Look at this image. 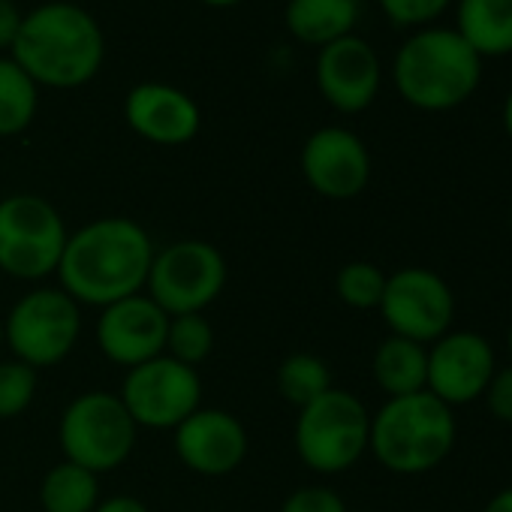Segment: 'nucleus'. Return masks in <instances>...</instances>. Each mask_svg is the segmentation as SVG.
Here are the masks:
<instances>
[{
  "label": "nucleus",
  "mask_w": 512,
  "mask_h": 512,
  "mask_svg": "<svg viewBox=\"0 0 512 512\" xmlns=\"http://www.w3.org/2000/svg\"><path fill=\"white\" fill-rule=\"evenodd\" d=\"M455 410L431 392L386 398L371 413L368 452L380 467L398 476H422L437 470L455 449Z\"/></svg>",
  "instance_id": "obj_4"
},
{
  "label": "nucleus",
  "mask_w": 512,
  "mask_h": 512,
  "mask_svg": "<svg viewBox=\"0 0 512 512\" xmlns=\"http://www.w3.org/2000/svg\"><path fill=\"white\" fill-rule=\"evenodd\" d=\"M488 413L497 419V422H506L512 425V365H503L494 371L485 395H482Z\"/></svg>",
  "instance_id": "obj_29"
},
{
  "label": "nucleus",
  "mask_w": 512,
  "mask_h": 512,
  "mask_svg": "<svg viewBox=\"0 0 512 512\" xmlns=\"http://www.w3.org/2000/svg\"><path fill=\"white\" fill-rule=\"evenodd\" d=\"M223 253L202 238H181L154 250L145 293L169 314H205L226 287Z\"/></svg>",
  "instance_id": "obj_9"
},
{
  "label": "nucleus",
  "mask_w": 512,
  "mask_h": 512,
  "mask_svg": "<svg viewBox=\"0 0 512 512\" xmlns=\"http://www.w3.org/2000/svg\"><path fill=\"white\" fill-rule=\"evenodd\" d=\"M40 371L19 359L0 362V419H19L37 398Z\"/></svg>",
  "instance_id": "obj_26"
},
{
  "label": "nucleus",
  "mask_w": 512,
  "mask_h": 512,
  "mask_svg": "<svg viewBox=\"0 0 512 512\" xmlns=\"http://www.w3.org/2000/svg\"><path fill=\"white\" fill-rule=\"evenodd\" d=\"M455 31L482 61L512 55V0H458Z\"/></svg>",
  "instance_id": "obj_20"
},
{
  "label": "nucleus",
  "mask_w": 512,
  "mask_h": 512,
  "mask_svg": "<svg viewBox=\"0 0 512 512\" xmlns=\"http://www.w3.org/2000/svg\"><path fill=\"white\" fill-rule=\"evenodd\" d=\"M154 250L139 220L97 217L70 232L55 278L73 302L106 308L145 293Z\"/></svg>",
  "instance_id": "obj_1"
},
{
  "label": "nucleus",
  "mask_w": 512,
  "mask_h": 512,
  "mask_svg": "<svg viewBox=\"0 0 512 512\" xmlns=\"http://www.w3.org/2000/svg\"><path fill=\"white\" fill-rule=\"evenodd\" d=\"M482 512H512V485L500 488V491L482 506Z\"/></svg>",
  "instance_id": "obj_32"
},
{
  "label": "nucleus",
  "mask_w": 512,
  "mask_h": 512,
  "mask_svg": "<svg viewBox=\"0 0 512 512\" xmlns=\"http://www.w3.org/2000/svg\"><path fill=\"white\" fill-rule=\"evenodd\" d=\"M500 121H503V130H506L509 142H512V91H509V94H506V100H503V112H500Z\"/></svg>",
  "instance_id": "obj_33"
},
{
  "label": "nucleus",
  "mask_w": 512,
  "mask_h": 512,
  "mask_svg": "<svg viewBox=\"0 0 512 512\" xmlns=\"http://www.w3.org/2000/svg\"><path fill=\"white\" fill-rule=\"evenodd\" d=\"M139 425L127 413L118 392H82L76 395L58 422V440L64 461H73L97 476L118 470L136 449Z\"/></svg>",
  "instance_id": "obj_7"
},
{
  "label": "nucleus",
  "mask_w": 512,
  "mask_h": 512,
  "mask_svg": "<svg viewBox=\"0 0 512 512\" xmlns=\"http://www.w3.org/2000/svg\"><path fill=\"white\" fill-rule=\"evenodd\" d=\"M302 175L323 199H356L371 181V151L347 127H320L302 145Z\"/></svg>",
  "instance_id": "obj_13"
},
{
  "label": "nucleus",
  "mask_w": 512,
  "mask_h": 512,
  "mask_svg": "<svg viewBox=\"0 0 512 512\" xmlns=\"http://www.w3.org/2000/svg\"><path fill=\"white\" fill-rule=\"evenodd\" d=\"M380 317L389 335L434 344L455 323V293L443 275L425 266H404L386 278V293L380 302Z\"/></svg>",
  "instance_id": "obj_10"
},
{
  "label": "nucleus",
  "mask_w": 512,
  "mask_h": 512,
  "mask_svg": "<svg viewBox=\"0 0 512 512\" xmlns=\"http://www.w3.org/2000/svg\"><path fill=\"white\" fill-rule=\"evenodd\" d=\"M166 326L169 314L148 293H136L130 299L100 308L97 347L112 365L130 371L148 359L163 356Z\"/></svg>",
  "instance_id": "obj_14"
},
{
  "label": "nucleus",
  "mask_w": 512,
  "mask_h": 512,
  "mask_svg": "<svg viewBox=\"0 0 512 512\" xmlns=\"http://www.w3.org/2000/svg\"><path fill=\"white\" fill-rule=\"evenodd\" d=\"M70 229L61 211L37 193L0 199V275L16 281H46L58 272Z\"/></svg>",
  "instance_id": "obj_6"
},
{
  "label": "nucleus",
  "mask_w": 512,
  "mask_h": 512,
  "mask_svg": "<svg viewBox=\"0 0 512 512\" xmlns=\"http://www.w3.org/2000/svg\"><path fill=\"white\" fill-rule=\"evenodd\" d=\"M281 512H347V500L329 485H305L287 494Z\"/></svg>",
  "instance_id": "obj_28"
},
{
  "label": "nucleus",
  "mask_w": 512,
  "mask_h": 512,
  "mask_svg": "<svg viewBox=\"0 0 512 512\" xmlns=\"http://www.w3.org/2000/svg\"><path fill=\"white\" fill-rule=\"evenodd\" d=\"M82 338V305L61 287H34L4 317V341L13 359L34 371L61 365Z\"/></svg>",
  "instance_id": "obj_8"
},
{
  "label": "nucleus",
  "mask_w": 512,
  "mask_h": 512,
  "mask_svg": "<svg viewBox=\"0 0 512 512\" xmlns=\"http://www.w3.org/2000/svg\"><path fill=\"white\" fill-rule=\"evenodd\" d=\"M118 398L139 428L175 431L193 410L202 407V380L196 368L157 356L124 374Z\"/></svg>",
  "instance_id": "obj_11"
},
{
  "label": "nucleus",
  "mask_w": 512,
  "mask_h": 512,
  "mask_svg": "<svg viewBox=\"0 0 512 512\" xmlns=\"http://www.w3.org/2000/svg\"><path fill=\"white\" fill-rule=\"evenodd\" d=\"M278 392L287 404L293 407H308L311 401H317L320 395H326L335 383H332V368L326 359H320L317 353H290L275 374Z\"/></svg>",
  "instance_id": "obj_23"
},
{
  "label": "nucleus",
  "mask_w": 512,
  "mask_h": 512,
  "mask_svg": "<svg viewBox=\"0 0 512 512\" xmlns=\"http://www.w3.org/2000/svg\"><path fill=\"white\" fill-rule=\"evenodd\" d=\"M386 272L377 263L353 260L335 275V296L353 311H377L386 293Z\"/></svg>",
  "instance_id": "obj_25"
},
{
  "label": "nucleus",
  "mask_w": 512,
  "mask_h": 512,
  "mask_svg": "<svg viewBox=\"0 0 512 512\" xmlns=\"http://www.w3.org/2000/svg\"><path fill=\"white\" fill-rule=\"evenodd\" d=\"M497 371V353L491 341L470 329H452L428 344V386L446 407H464L485 395Z\"/></svg>",
  "instance_id": "obj_12"
},
{
  "label": "nucleus",
  "mask_w": 512,
  "mask_h": 512,
  "mask_svg": "<svg viewBox=\"0 0 512 512\" xmlns=\"http://www.w3.org/2000/svg\"><path fill=\"white\" fill-rule=\"evenodd\" d=\"M314 79L323 100L335 112L359 115L377 100L383 85V67L374 46L350 34L320 49Z\"/></svg>",
  "instance_id": "obj_16"
},
{
  "label": "nucleus",
  "mask_w": 512,
  "mask_h": 512,
  "mask_svg": "<svg viewBox=\"0 0 512 512\" xmlns=\"http://www.w3.org/2000/svg\"><path fill=\"white\" fill-rule=\"evenodd\" d=\"M94 512H148V506L133 494H115V497H103Z\"/></svg>",
  "instance_id": "obj_31"
},
{
  "label": "nucleus",
  "mask_w": 512,
  "mask_h": 512,
  "mask_svg": "<svg viewBox=\"0 0 512 512\" xmlns=\"http://www.w3.org/2000/svg\"><path fill=\"white\" fill-rule=\"evenodd\" d=\"M211 350H214V329L205 320V314L169 317L163 356H169L187 368H199L211 356Z\"/></svg>",
  "instance_id": "obj_24"
},
{
  "label": "nucleus",
  "mask_w": 512,
  "mask_h": 512,
  "mask_svg": "<svg viewBox=\"0 0 512 512\" xmlns=\"http://www.w3.org/2000/svg\"><path fill=\"white\" fill-rule=\"evenodd\" d=\"M356 4H359V0H356Z\"/></svg>",
  "instance_id": "obj_39"
},
{
  "label": "nucleus",
  "mask_w": 512,
  "mask_h": 512,
  "mask_svg": "<svg viewBox=\"0 0 512 512\" xmlns=\"http://www.w3.org/2000/svg\"><path fill=\"white\" fill-rule=\"evenodd\" d=\"M392 82L401 100L419 112L464 106L482 82V58L455 28L413 31L395 52Z\"/></svg>",
  "instance_id": "obj_3"
},
{
  "label": "nucleus",
  "mask_w": 512,
  "mask_h": 512,
  "mask_svg": "<svg viewBox=\"0 0 512 512\" xmlns=\"http://www.w3.org/2000/svg\"><path fill=\"white\" fill-rule=\"evenodd\" d=\"M100 500V476L73 461L49 467L40 482L43 512H94Z\"/></svg>",
  "instance_id": "obj_21"
},
{
  "label": "nucleus",
  "mask_w": 512,
  "mask_h": 512,
  "mask_svg": "<svg viewBox=\"0 0 512 512\" xmlns=\"http://www.w3.org/2000/svg\"><path fill=\"white\" fill-rule=\"evenodd\" d=\"M371 437V413L359 395L332 386L326 395L299 410L293 443L299 461L320 473L338 476L362 461Z\"/></svg>",
  "instance_id": "obj_5"
},
{
  "label": "nucleus",
  "mask_w": 512,
  "mask_h": 512,
  "mask_svg": "<svg viewBox=\"0 0 512 512\" xmlns=\"http://www.w3.org/2000/svg\"><path fill=\"white\" fill-rule=\"evenodd\" d=\"M10 58L40 88L73 91L100 73L106 37L88 10L67 0H52L22 16Z\"/></svg>",
  "instance_id": "obj_2"
},
{
  "label": "nucleus",
  "mask_w": 512,
  "mask_h": 512,
  "mask_svg": "<svg viewBox=\"0 0 512 512\" xmlns=\"http://www.w3.org/2000/svg\"><path fill=\"white\" fill-rule=\"evenodd\" d=\"M506 350H509V359H512V323H509V329H506Z\"/></svg>",
  "instance_id": "obj_35"
},
{
  "label": "nucleus",
  "mask_w": 512,
  "mask_h": 512,
  "mask_svg": "<svg viewBox=\"0 0 512 512\" xmlns=\"http://www.w3.org/2000/svg\"><path fill=\"white\" fill-rule=\"evenodd\" d=\"M40 109V85L13 61L0 58V139L22 136Z\"/></svg>",
  "instance_id": "obj_22"
},
{
  "label": "nucleus",
  "mask_w": 512,
  "mask_h": 512,
  "mask_svg": "<svg viewBox=\"0 0 512 512\" xmlns=\"http://www.w3.org/2000/svg\"><path fill=\"white\" fill-rule=\"evenodd\" d=\"M199 4H205V7H214V10H229V7H238V4H244V0H199Z\"/></svg>",
  "instance_id": "obj_34"
},
{
  "label": "nucleus",
  "mask_w": 512,
  "mask_h": 512,
  "mask_svg": "<svg viewBox=\"0 0 512 512\" xmlns=\"http://www.w3.org/2000/svg\"><path fill=\"white\" fill-rule=\"evenodd\" d=\"M4 344H7L4 341V320H0V350H4Z\"/></svg>",
  "instance_id": "obj_36"
},
{
  "label": "nucleus",
  "mask_w": 512,
  "mask_h": 512,
  "mask_svg": "<svg viewBox=\"0 0 512 512\" xmlns=\"http://www.w3.org/2000/svg\"><path fill=\"white\" fill-rule=\"evenodd\" d=\"M377 4L395 28L422 31L452 7V0H377Z\"/></svg>",
  "instance_id": "obj_27"
},
{
  "label": "nucleus",
  "mask_w": 512,
  "mask_h": 512,
  "mask_svg": "<svg viewBox=\"0 0 512 512\" xmlns=\"http://www.w3.org/2000/svg\"><path fill=\"white\" fill-rule=\"evenodd\" d=\"M506 220H509V229H512V202H509V214H506Z\"/></svg>",
  "instance_id": "obj_37"
},
{
  "label": "nucleus",
  "mask_w": 512,
  "mask_h": 512,
  "mask_svg": "<svg viewBox=\"0 0 512 512\" xmlns=\"http://www.w3.org/2000/svg\"><path fill=\"white\" fill-rule=\"evenodd\" d=\"M359 22L356 0H287L284 25L302 46L323 49L353 34Z\"/></svg>",
  "instance_id": "obj_18"
},
{
  "label": "nucleus",
  "mask_w": 512,
  "mask_h": 512,
  "mask_svg": "<svg viewBox=\"0 0 512 512\" xmlns=\"http://www.w3.org/2000/svg\"><path fill=\"white\" fill-rule=\"evenodd\" d=\"M172 446L187 470L199 476H226L244 464L250 437L235 413L199 407L172 431Z\"/></svg>",
  "instance_id": "obj_15"
},
{
  "label": "nucleus",
  "mask_w": 512,
  "mask_h": 512,
  "mask_svg": "<svg viewBox=\"0 0 512 512\" xmlns=\"http://www.w3.org/2000/svg\"><path fill=\"white\" fill-rule=\"evenodd\" d=\"M371 377L386 398L425 392L428 386V347L386 335L371 356Z\"/></svg>",
  "instance_id": "obj_19"
},
{
  "label": "nucleus",
  "mask_w": 512,
  "mask_h": 512,
  "mask_svg": "<svg viewBox=\"0 0 512 512\" xmlns=\"http://www.w3.org/2000/svg\"><path fill=\"white\" fill-rule=\"evenodd\" d=\"M22 28V13L13 0H0V52H10Z\"/></svg>",
  "instance_id": "obj_30"
},
{
  "label": "nucleus",
  "mask_w": 512,
  "mask_h": 512,
  "mask_svg": "<svg viewBox=\"0 0 512 512\" xmlns=\"http://www.w3.org/2000/svg\"><path fill=\"white\" fill-rule=\"evenodd\" d=\"M13 4H16V0H13Z\"/></svg>",
  "instance_id": "obj_38"
},
{
  "label": "nucleus",
  "mask_w": 512,
  "mask_h": 512,
  "mask_svg": "<svg viewBox=\"0 0 512 512\" xmlns=\"http://www.w3.org/2000/svg\"><path fill=\"white\" fill-rule=\"evenodd\" d=\"M124 121L139 139L163 148H178L199 136L202 109L187 91L175 85L139 82L124 97Z\"/></svg>",
  "instance_id": "obj_17"
}]
</instances>
